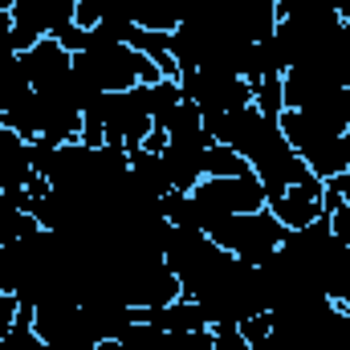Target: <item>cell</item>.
I'll use <instances>...</instances> for the list:
<instances>
[{"label": "cell", "instance_id": "cell-17", "mask_svg": "<svg viewBox=\"0 0 350 350\" xmlns=\"http://www.w3.org/2000/svg\"><path fill=\"white\" fill-rule=\"evenodd\" d=\"M249 159L241 155V151H232V147H224V143H212L208 147V155H204V175H220V179H228V175H249Z\"/></svg>", "mask_w": 350, "mask_h": 350}, {"label": "cell", "instance_id": "cell-4", "mask_svg": "<svg viewBox=\"0 0 350 350\" xmlns=\"http://www.w3.org/2000/svg\"><path fill=\"white\" fill-rule=\"evenodd\" d=\"M183 98L196 102L204 126H212L216 118H224L228 110H241V106H253V82H245L241 74H228V70H212V66H200V70H187L175 78Z\"/></svg>", "mask_w": 350, "mask_h": 350}, {"label": "cell", "instance_id": "cell-18", "mask_svg": "<svg viewBox=\"0 0 350 350\" xmlns=\"http://www.w3.org/2000/svg\"><path fill=\"white\" fill-rule=\"evenodd\" d=\"M253 106L261 110L265 118H281V110H285V82L281 78L253 82Z\"/></svg>", "mask_w": 350, "mask_h": 350}, {"label": "cell", "instance_id": "cell-23", "mask_svg": "<svg viewBox=\"0 0 350 350\" xmlns=\"http://www.w3.org/2000/svg\"><path fill=\"white\" fill-rule=\"evenodd\" d=\"M16 45H12V29H8V21H0V78L16 66Z\"/></svg>", "mask_w": 350, "mask_h": 350}, {"label": "cell", "instance_id": "cell-6", "mask_svg": "<svg viewBox=\"0 0 350 350\" xmlns=\"http://www.w3.org/2000/svg\"><path fill=\"white\" fill-rule=\"evenodd\" d=\"M102 122H106V143H122L126 151L143 147V139H147L151 126H155L135 90L102 94Z\"/></svg>", "mask_w": 350, "mask_h": 350}, {"label": "cell", "instance_id": "cell-27", "mask_svg": "<svg viewBox=\"0 0 350 350\" xmlns=\"http://www.w3.org/2000/svg\"><path fill=\"white\" fill-rule=\"evenodd\" d=\"M342 159H347V172H350V131L342 135Z\"/></svg>", "mask_w": 350, "mask_h": 350}, {"label": "cell", "instance_id": "cell-29", "mask_svg": "<svg viewBox=\"0 0 350 350\" xmlns=\"http://www.w3.org/2000/svg\"><path fill=\"white\" fill-rule=\"evenodd\" d=\"M342 29H347V37H350V4L342 8Z\"/></svg>", "mask_w": 350, "mask_h": 350}, {"label": "cell", "instance_id": "cell-25", "mask_svg": "<svg viewBox=\"0 0 350 350\" xmlns=\"http://www.w3.org/2000/svg\"><path fill=\"white\" fill-rule=\"evenodd\" d=\"M16 314H21V301H16V293H0V334H8V330H12Z\"/></svg>", "mask_w": 350, "mask_h": 350}, {"label": "cell", "instance_id": "cell-20", "mask_svg": "<svg viewBox=\"0 0 350 350\" xmlns=\"http://www.w3.org/2000/svg\"><path fill=\"white\" fill-rule=\"evenodd\" d=\"M269 330H273V318H269V314H253V318H245V322H241V334L249 338V347H253V350H265Z\"/></svg>", "mask_w": 350, "mask_h": 350}, {"label": "cell", "instance_id": "cell-13", "mask_svg": "<svg viewBox=\"0 0 350 350\" xmlns=\"http://www.w3.org/2000/svg\"><path fill=\"white\" fill-rule=\"evenodd\" d=\"M37 179L33 172V159H29V143L12 131V126H0V187H29Z\"/></svg>", "mask_w": 350, "mask_h": 350}, {"label": "cell", "instance_id": "cell-22", "mask_svg": "<svg viewBox=\"0 0 350 350\" xmlns=\"http://www.w3.org/2000/svg\"><path fill=\"white\" fill-rule=\"evenodd\" d=\"M172 338H175V350H216L212 347V326L187 330V334H172Z\"/></svg>", "mask_w": 350, "mask_h": 350}, {"label": "cell", "instance_id": "cell-2", "mask_svg": "<svg viewBox=\"0 0 350 350\" xmlns=\"http://www.w3.org/2000/svg\"><path fill=\"white\" fill-rule=\"evenodd\" d=\"M285 224L269 212V208H261V212H241V216H224L208 237L224 249V253H232L237 261L245 265H265L277 249H281V241H285Z\"/></svg>", "mask_w": 350, "mask_h": 350}, {"label": "cell", "instance_id": "cell-1", "mask_svg": "<svg viewBox=\"0 0 350 350\" xmlns=\"http://www.w3.org/2000/svg\"><path fill=\"white\" fill-rule=\"evenodd\" d=\"M191 200H196V224L204 232H212L224 216H241V212H261L269 208V196H265L261 179L249 175H204L196 187H191Z\"/></svg>", "mask_w": 350, "mask_h": 350}, {"label": "cell", "instance_id": "cell-14", "mask_svg": "<svg viewBox=\"0 0 350 350\" xmlns=\"http://www.w3.org/2000/svg\"><path fill=\"white\" fill-rule=\"evenodd\" d=\"M139 318L151 322V326H159V330H167V334H187V330H204V326H208L200 301H196V297H183V293H179L175 301H167V306L139 310Z\"/></svg>", "mask_w": 350, "mask_h": 350}, {"label": "cell", "instance_id": "cell-24", "mask_svg": "<svg viewBox=\"0 0 350 350\" xmlns=\"http://www.w3.org/2000/svg\"><path fill=\"white\" fill-rule=\"evenodd\" d=\"M326 220H330V232L350 249V204H338L334 212H326Z\"/></svg>", "mask_w": 350, "mask_h": 350}, {"label": "cell", "instance_id": "cell-19", "mask_svg": "<svg viewBox=\"0 0 350 350\" xmlns=\"http://www.w3.org/2000/svg\"><path fill=\"white\" fill-rule=\"evenodd\" d=\"M212 347H216V350H253V347H249V338L241 334V326H237V322L212 326Z\"/></svg>", "mask_w": 350, "mask_h": 350}, {"label": "cell", "instance_id": "cell-7", "mask_svg": "<svg viewBox=\"0 0 350 350\" xmlns=\"http://www.w3.org/2000/svg\"><path fill=\"white\" fill-rule=\"evenodd\" d=\"M37 135L49 139V143H78L82 135V110H78V98L70 82L57 90H41L37 94Z\"/></svg>", "mask_w": 350, "mask_h": 350}, {"label": "cell", "instance_id": "cell-15", "mask_svg": "<svg viewBox=\"0 0 350 350\" xmlns=\"http://www.w3.org/2000/svg\"><path fill=\"white\" fill-rule=\"evenodd\" d=\"M131 179H135L139 191H147V196H155V200H163V196L172 191V179H167V167H163V155L143 151V147L131 151Z\"/></svg>", "mask_w": 350, "mask_h": 350}, {"label": "cell", "instance_id": "cell-21", "mask_svg": "<svg viewBox=\"0 0 350 350\" xmlns=\"http://www.w3.org/2000/svg\"><path fill=\"white\" fill-rule=\"evenodd\" d=\"M53 41H57L62 49H70V53H82V49L90 45V29H82V25L74 21V25H66V29H62Z\"/></svg>", "mask_w": 350, "mask_h": 350}, {"label": "cell", "instance_id": "cell-3", "mask_svg": "<svg viewBox=\"0 0 350 350\" xmlns=\"http://www.w3.org/2000/svg\"><path fill=\"white\" fill-rule=\"evenodd\" d=\"M281 135L289 139L293 155L306 159V167L318 175V179H334V175L347 172V159H342V135L322 126L318 118H310L306 110H281Z\"/></svg>", "mask_w": 350, "mask_h": 350}, {"label": "cell", "instance_id": "cell-26", "mask_svg": "<svg viewBox=\"0 0 350 350\" xmlns=\"http://www.w3.org/2000/svg\"><path fill=\"white\" fill-rule=\"evenodd\" d=\"M334 187L342 191V200L350 204V172H342V175H334Z\"/></svg>", "mask_w": 350, "mask_h": 350}, {"label": "cell", "instance_id": "cell-12", "mask_svg": "<svg viewBox=\"0 0 350 350\" xmlns=\"http://www.w3.org/2000/svg\"><path fill=\"white\" fill-rule=\"evenodd\" d=\"M314 281L322 285V293L334 301V306H347L350 301V249L334 237L330 249L318 257L314 265Z\"/></svg>", "mask_w": 350, "mask_h": 350}, {"label": "cell", "instance_id": "cell-8", "mask_svg": "<svg viewBox=\"0 0 350 350\" xmlns=\"http://www.w3.org/2000/svg\"><path fill=\"white\" fill-rule=\"evenodd\" d=\"M208 147H212V135L208 131L167 139L163 167H167V179H172V191H191L204 179V155H208Z\"/></svg>", "mask_w": 350, "mask_h": 350}, {"label": "cell", "instance_id": "cell-5", "mask_svg": "<svg viewBox=\"0 0 350 350\" xmlns=\"http://www.w3.org/2000/svg\"><path fill=\"white\" fill-rule=\"evenodd\" d=\"M224 249L208 237V232H200V228H175L167 232V245H163V261L172 269L175 277H179V293L183 297H191L220 265H224Z\"/></svg>", "mask_w": 350, "mask_h": 350}, {"label": "cell", "instance_id": "cell-9", "mask_svg": "<svg viewBox=\"0 0 350 350\" xmlns=\"http://www.w3.org/2000/svg\"><path fill=\"white\" fill-rule=\"evenodd\" d=\"M21 70H25V78H29V86L37 90H57L70 82V70H74V53L70 49H62L53 37H45V41H37L33 49H25L21 57Z\"/></svg>", "mask_w": 350, "mask_h": 350}, {"label": "cell", "instance_id": "cell-16", "mask_svg": "<svg viewBox=\"0 0 350 350\" xmlns=\"http://www.w3.org/2000/svg\"><path fill=\"white\" fill-rule=\"evenodd\" d=\"M126 350H175V338L167 330H159V326H151V322H131L126 326V334L118 338Z\"/></svg>", "mask_w": 350, "mask_h": 350}, {"label": "cell", "instance_id": "cell-28", "mask_svg": "<svg viewBox=\"0 0 350 350\" xmlns=\"http://www.w3.org/2000/svg\"><path fill=\"white\" fill-rule=\"evenodd\" d=\"M8 8H12V0H0V21H8Z\"/></svg>", "mask_w": 350, "mask_h": 350}, {"label": "cell", "instance_id": "cell-11", "mask_svg": "<svg viewBox=\"0 0 350 350\" xmlns=\"http://www.w3.org/2000/svg\"><path fill=\"white\" fill-rule=\"evenodd\" d=\"M82 322H86V330H90L94 342H118V338L126 334V326L139 322V310H131V306L118 301V297L98 293V297H86V301H82Z\"/></svg>", "mask_w": 350, "mask_h": 350}, {"label": "cell", "instance_id": "cell-10", "mask_svg": "<svg viewBox=\"0 0 350 350\" xmlns=\"http://www.w3.org/2000/svg\"><path fill=\"white\" fill-rule=\"evenodd\" d=\"M322 187H326V179H306V183H293V187H285L277 200H269V212L285 224V228H306V224H314V220H322L326 212H322Z\"/></svg>", "mask_w": 350, "mask_h": 350}]
</instances>
